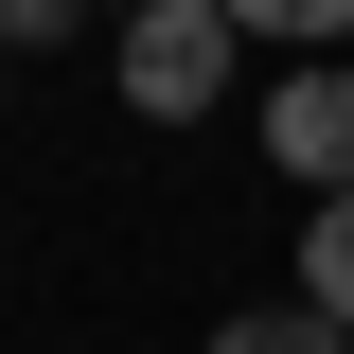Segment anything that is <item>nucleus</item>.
I'll return each mask as SVG.
<instances>
[{"instance_id": "obj_1", "label": "nucleus", "mask_w": 354, "mask_h": 354, "mask_svg": "<svg viewBox=\"0 0 354 354\" xmlns=\"http://www.w3.org/2000/svg\"><path fill=\"white\" fill-rule=\"evenodd\" d=\"M230 53H248V36H230L213 0H124L106 71H124V106H142V124H195V106L230 88Z\"/></svg>"}, {"instance_id": "obj_2", "label": "nucleus", "mask_w": 354, "mask_h": 354, "mask_svg": "<svg viewBox=\"0 0 354 354\" xmlns=\"http://www.w3.org/2000/svg\"><path fill=\"white\" fill-rule=\"evenodd\" d=\"M266 160L301 177V195H354V53H301V71L266 88Z\"/></svg>"}, {"instance_id": "obj_3", "label": "nucleus", "mask_w": 354, "mask_h": 354, "mask_svg": "<svg viewBox=\"0 0 354 354\" xmlns=\"http://www.w3.org/2000/svg\"><path fill=\"white\" fill-rule=\"evenodd\" d=\"M301 301L354 337V195H319V213H301Z\"/></svg>"}, {"instance_id": "obj_4", "label": "nucleus", "mask_w": 354, "mask_h": 354, "mask_svg": "<svg viewBox=\"0 0 354 354\" xmlns=\"http://www.w3.org/2000/svg\"><path fill=\"white\" fill-rule=\"evenodd\" d=\"M230 36H283V53H354V0H213Z\"/></svg>"}, {"instance_id": "obj_5", "label": "nucleus", "mask_w": 354, "mask_h": 354, "mask_svg": "<svg viewBox=\"0 0 354 354\" xmlns=\"http://www.w3.org/2000/svg\"><path fill=\"white\" fill-rule=\"evenodd\" d=\"M213 354H354V337L319 301H248V319H213Z\"/></svg>"}, {"instance_id": "obj_6", "label": "nucleus", "mask_w": 354, "mask_h": 354, "mask_svg": "<svg viewBox=\"0 0 354 354\" xmlns=\"http://www.w3.org/2000/svg\"><path fill=\"white\" fill-rule=\"evenodd\" d=\"M88 36V0H0V53H71Z\"/></svg>"}, {"instance_id": "obj_7", "label": "nucleus", "mask_w": 354, "mask_h": 354, "mask_svg": "<svg viewBox=\"0 0 354 354\" xmlns=\"http://www.w3.org/2000/svg\"><path fill=\"white\" fill-rule=\"evenodd\" d=\"M0 71H18V53H0Z\"/></svg>"}]
</instances>
